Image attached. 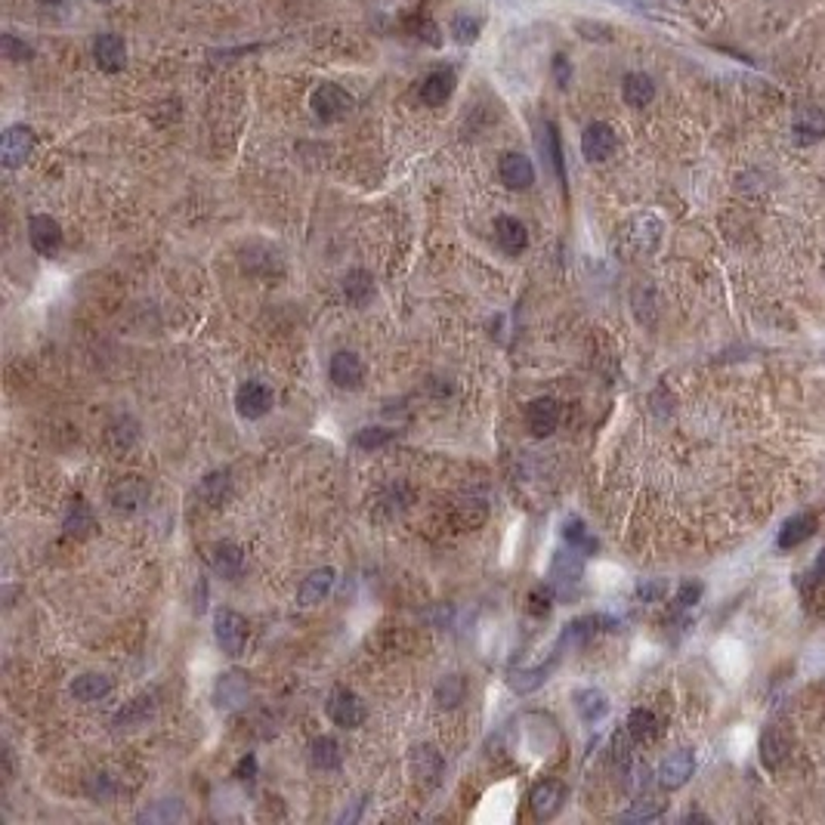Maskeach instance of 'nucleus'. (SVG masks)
<instances>
[{
  "label": "nucleus",
  "mask_w": 825,
  "mask_h": 825,
  "mask_svg": "<svg viewBox=\"0 0 825 825\" xmlns=\"http://www.w3.org/2000/svg\"><path fill=\"white\" fill-rule=\"evenodd\" d=\"M665 813V800L661 798H643V800H637L630 810L621 816V820H628V822H637V820H656V816H661Z\"/></svg>",
  "instance_id": "ea45409f"
},
{
  "label": "nucleus",
  "mask_w": 825,
  "mask_h": 825,
  "mask_svg": "<svg viewBox=\"0 0 825 825\" xmlns=\"http://www.w3.org/2000/svg\"><path fill=\"white\" fill-rule=\"evenodd\" d=\"M795 136L800 146H810L816 139L825 136V115L820 108H804V112H798L795 118Z\"/></svg>",
  "instance_id": "a878e982"
},
{
  "label": "nucleus",
  "mask_w": 825,
  "mask_h": 825,
  "mask_svg": "<svg viewBox=\"0 0 825 825\" xmlns=\"http://www.w3.org/2000/svg\"><path fill=\"white\" fill-rule=\"evenodd\" d=\"M628 736L634 739V742H649V739L659 736V720L652 711H646V708H637V711H630L628 718Z\"/></svg>",
  "instance_id": "7c9ffc66"
},
{
  "label": "nucleus",
  "mask_w": 825,
  "mask_h": 825,
  "mask_svg": "<svg viewBox=\"0 0 825 825\" xmlns=\"http://www.w3.org/2000/svg\"><path fill=\"white\" fill-rule=\"evenodd\" d=\"M236 408H238V415L247 418V420L269 415L272 390L267 384H260V380H247V384H241L238 393H236Z\"/></svg>",
  "instance_id": "1a4fd4ad"
},
{
  "label": "nucleus",
  "mask_w": 825,
  "mask_h": 825,
  "mask_svg": "<svg viewBox=\"0 0 825 825\" xmlns=\"http://www.w3.org/2000/svg\"><path fill=\"white\" fill-rule=\"evenodd\" d=\"M467 699V680L461 674H446L436 683V702L439 708H458Z\"/></svg>",
  "instance_id": "c85d7f7f"
},
{
  "label": "nucleus",
  "mask_w": 825,
  "mask_h": 825,
  "mask_svg": "<svg viewBox=\"0 0 825 825\" xmlns=\"http://www.w3.org/2000/svg\"><path fill=\"white\" fill-rule=\"evenodd\" d=\"M411 767H415V776L420 782L436 785L442 773V754L436 751L433 745H418V749L411 751Z\"/></svg>",
  "instance_id": "5701e85b"
},
{
  "label": "nucleus",
  "mask_w": 825,
  "mask_h": 825,
  "mask_svg": "<svg viewBox=\"0 0 825 825\" xmlns=\"http://www.w3.org/2000/svg\"><path fill=\"white\" fill-rule=\"evenodd\" d=\"M557 424H559V406L554 399H535V402H528V408H526V427H528V433L532 436H538V439H544V436H550L557 430Z\"/></svg>",
  "instance_id": "2eb2a0df"
},
{
  "label": "nucleus",
  "mask_w": 825,
  "mask_h": 825,
  "mask_svg": "<svg viewBox=\"0 0 825 825\" xmlns=\"http://www.w3.org/2000/svg\"><path fill=\"white\" fill-rule=\"evenodd\" d=\"M760 758H764V764L770 770H776L785 758H789V742H785V736L780 729H767L764 733V739H760Z\"/></svg>",
  "instance_id": "473e14b6"
},
{
  "label": "nucleus",
  "mask_w": 825,
  "mask_h": 825,
  "mask_svg": "<svg viewBox=\"0 0 825 825\" xmlns=\"http://www.w3.org/2000/svg\"><path fill=\"white\" fill-rule=\"evenodd\" d=\"M46 4H53V6H59V4H65V0H46Z\"/></svg>",
  "instance_id": "864d4df0"
},
{
  "label": "nucleus",
  "mask_w": 825,
  "mask_h": 825,
  "mask_svg": "<svg viewBox=\"0 0 825 825\" xmlns=\"http://www.w3.org/2000/svg\"><path fill=\"white\" fill-rule=\"evenodd\" d=\"M214 634H216V643H220V649L226 652V656L238 659L241 652H245V646H247V621H245V616H238L236 609H216Z\"/></svg>",
  "instance_id": "f257e3e1"
},
{
  "label": "nucleus",
  "mask_w": 825,
  "mask_h": 825,
  "mask_svg": "<svg viewBox=\"0 0 825 825\" xmlns=\"http://www.w3.org/2000/svg\"><path fill=\"white\" fill-rule=\"evenodd\" d=\"M559 661V649L550 656V661L548 665H538V668H528V671H513L510 674V689L513 692H532V689H538L544 680H548V674H550V668H554Z\"/></svg>",
  "instance_id": "cd10ccee"
},
{
  "label": "nucleus",
  "mask_w": 825,
  "mask_h": 825,
  "mask_svg": "<svg viewBox=\"0 0 825 825\" xmlns=\"http://www.w3.org/2000/svg\"><path fill=\"white\" fill-rule=\"evenodd\" d=\"M93 528V513L84 501H77L72 510H68V519H65V532L68 535H87Z\"/></svg>",
  "instance_id": "58836bf2"
},
{
  "label": "nucleus",
  "mask_w": 825,
  "mask_h": 825,
  "mask_svg": "<svg viewBox=\"0 0 825 825\" xmlns=\"http://www.w3.org/2000/svg\"><path fill=\"white\" fill-rule=\"evenodd\" d=\"M659 232H661V223L656 220V216H649V214L637 216V220L630 223V238H634V245L640 247V251H649V247L656 245Z\"/></svg>",
  "instance_id": "72a5a7b5"
},
{
  "label": "nucleus",
  "mask_w": 825,
  "mask_h": 825,
  "mask_svg": "<svg viewBox=\"0 0 825 825\" xmlns=\"http://www.w3.org/2000/svg\"><path fill=\"white\" fill-rule=\"evenodd\" d=\"M325 714H328L337 727L356 729V727H362L365 723V702L356 696L353 689L337 687V689H331L328 702H325Z\"/></svg>",
  "instance_id": "20e7f679"
},
{
  "label": "nucleus",
  "mask_w": 825,
  "mask_h": 825,
  "mask_svg": "<svg viewBox=\"0 0 825 825\" xmlns=\"http://www.w3.org/2000/svg\"><path fill=\"white\" fill-rule=\"evenodd\" d=\"M528 804H532L535 820H554V816L563 810V804H566V785L557 782V780L538 782L532 789V798H528Z\"/></svg>",
  "instance_id": "9d476101"
},
{
  "label": "nucleus",
  "mask_w": 825,
  "mask_h": 825,
  "mask_svg": "<svg viewBox=\"0 0 825 825\" xmlns=\"http://www.w3.org/2000/svg\"><path fill=\"white\" fill-rule=\"evenodd\" d=\"M309 760H313V767H316V770H337V767H340V760H344L337 739H331V736H316L313 742H309Z\"/></svg>",
  "instance_id": "393cba45"
},
{
  "label": "nucleus",
  "mask_w": 825,
  "mask_h": 825,
  "mask_svg": "<svg viewBox=\"0 0 825 825\" xmlns=\"http://www.w3.org/2000/svg\"><path fill=\"white\" fill-rule=\"evenodd\" d=\"M661 590H665L661 585H640V588H637V594H640L643 600H656V597L661 594Z\"/></svg>",
  "instance_id": "3c124183"
},
{
  "label": "nucleus",
  "mask_w": 825,
  "mask_h": 825,
  "mask_svg": "<svg viewBox=\"0 0 825 825\" xmlns=\"http://www.w3.org/2000/svg\"><path fill=\"white\" fill-rule=\"evenodd\" d=\"M451 90H455V72L451 68H439V72H430L420 81L418 93H420V103L436 108L451 96Z\"/></svg>",
  "instance_id": "6ab92c4d"
},
{
  "label": "nucleus",
  "mask_w": 825,
  "mask_h": 825,
  "mask_svg": "<svg viewBox=\"0 0 825 825\" xmlns=\"http://www.w3.org/2000/svg\"><path fill=\"white\" fill-rule=\"evenodd\" d=\"M152 714V699L149 696H139L134 702H127L115 718V727H139L146 718Z\"/></svg>",
  "instance_id": "c9c22d12"
},
{
  "label": "nucleus",
  "mask_w": 825,
  "mask_h": 825,
  "mask_svg": "<svg viewBox=\"0 0 825 825\" xmlns=\"http://www.w3.org/2000/svg\"><path fill=\"white\" fill-rule=\"evenodd\" d=\"M554 77H557V87L566 90L569 87V77H572V62L563 56V53H557L554 56Z\"/></svg>",
  "instance_id": "de8ad7c7"
},
{
  "label": "nucleus",
  "mask_w": 825,
  "mask_h": 825,
  "mask_svg": "<svg viewBox=\"0 0 825 825\" xmlns=\"http://www.w3.org/2000/svg\"><path fill=\"white\" fill-rule=\"evenodd\" d=\"M201 498H205L207 504H223L226 492H229V473H207L205 482H201Z\"/></svg>",
  "instance_id": "4c0bfd02"
},
{
  "label": "nucleus",
  "mask_w": 825,
  "mask_h": 825,
  "mask_svg": "<svg viewBox=\"0 0 825 825\" xmlns=\"http://www.w3.org/2000/svg\"><path fill=\"white\" fill-rule=\"evenodd\" d=\"M207 559H210V569L216 575H223V579H238L241 569H245V554H241V548L232 541L214 544Z\"/></svg>",
  "instance_id": "a211bd4d"
},
{
  "label": "nucleus",
  "mask_w": 825,
  "mask_h": 825,
  "mask_svg": "<svg viewBox=\"0 0 825 825\" xmlns=\"http://www.w3.org/2000/svg\"><path fill=\"white\" fill-rule=\"evenodd\" d=\"M344 294L353 307H362V303H368V297L375 294V282H371V276L365 269H353V272H347V278H344Z\"/></svg>",
  "instance_id": "c756f323"
},
{
  "label": "nucleus",
  "mask_w": 825,
  "mask_h": 825,
  "mask_svg": "<svg viewBox=\"0 0 825 825\" xmlns=\"http://www.w3.org/2000/svg\"><path fill=\"white\" fill-rule=\"evenodd\" d=\"M548 152H550V161H554V170L557 176L566 183V170H563V149H559V134L554 124H548Z\"/></svg>",
  "instance_id": "c03bdc74"
},
{
  "label": "nucleus",
  "mask_w": 825,
  "mask_h": 825,
  "mask_svg": "<svg viewBox=\"0 0 825 825\" xmlns=\"http://www.w3.org/2000/svg\"><path fill=\"white\" fill-rule=\"evenodd\" d=\"M93 59L106 75H118L127 65V44L118 35H99L93 41Z\"/></svg>",
  "instance_id": "ddd939ff"
},
{
  "label": "nucleus",
  "mask_w": 825,
  "mask_h": 825,
  "mask_svg": "<svg viewBox=\"0 0 825 825\" xmlns=\"http://www.w3.org/2000/svg\"><path fill=\"white\" fill-rule=\"evenodd\" d=\"M28 241L41 257H53L62 245V226L50 214H35L28 220Z\"/></svg>",
  "instance_id": "6e6552de"
},
{
  "label": "nucleus",
  "mask_w": 825,
  "mask_h": 825,
  "mask_svg": "<svg viewBox=\"0 0 825 825\" xmlns=\"http://www.w3.org/2000/svg\"><path fill=\"white\" fill-rule=\"evenodd\" d=\"M331 588H334V569L325 566V569H316V572H309L307 579H303V585L297 590V600L303 606H316L331 594Z\"/></svg>",
  "instance_id": "412c9836"
},
{
  "label": "nucleus",
  "mask_w": 825,
  "mask_h": 825,
  "mask_svg": "<svg viewBox=\"0 0 825 825\" xmlns=\"http://www.w3.org/2000/svg\"><path fill=\"white\" fill-rule=\"evenodd\" d=\"M0 46H4V56H6V59H13V62H25V59L35 56V50H31V46H28L25 41L13 37V35H4V37H0Z\"/></svg>",
  "instance_id": "37998d69"
},
{
  "label": "nucleus",
  "mask_w": 825,
  "mask_h": 825,
  "mask_svg": "<svg viewBox=\"0 0 825 825\" xmlns=\"http://www.w3.org/2000/svg\"><path fill=\"white\" fill-rule=\"evenodd\" d=\"M813 532H816V519L810 517V513H800V517L785 523V528L780 532V548L782 550L798 548V544H804Z\"/></svg>",
  "instance_id": "bb28decb"
},
{
  "label": "nucleus",
  "mask_w": 825,
  "mask_h": 825,
  "mask_svg": "<svg viewBox=\"0 0 825 825\" xmlns=\"http://www.w3.org/2000/svg\"><path fill=\"white\" fill-rule=\"evenodd\" d=\"M328 375L334 380V387H340V390H359L362 380H365V365L356 353H349V349H340V353L331 356V368Z\"/></svg>",
  "instance_id": "9b49d317"
},
{
  "label": "nucleus",
  "mask_w": 825,
  "mask_h": 825,
  "mask_svg": "<svg viewBox=\"0 0 825 825\" xmlns=\"http://www.w3.org/2000/svg\"><path fill=\"white\" fill-rule=\"evenodd\" d=\"M557 590L554 588H535L532 594H528V612H532L535 619H544L550 612V600H554Z\"/></svg>",
  "instance_id": "79ce46f5"
},
{
  "label": "nucleus",
  "mask_w": 825,
  "mask_h": 825,
  "mask_svg": "<svg viewBox=\"0 0 825 825\" xmlns=\"http://www.w3.org/2000/svg\"><path fill=\"white\" fill-rule=\"evenodd\" d=\"M621 96H625V103L630 108L649 106L652 99H656V81L643 72H630V75H625V81H621Z\"/></svg>",
  "instance_id": "aec40b11"
},
{
  "label": "nucleus",
  "mask_w": 825,
  "mask_h": 825,
  "mask_svg": "<svg viewBox=\"0 0 825 825\" xmlns=\"http://www.w3.org/2000/svg\"><path fill=\"white\" fill-rule=\"evenodd\" d=\"M254 776H257V758L254 754H245L236 767V780H254Z\"/></svg>",
  "instance_id": "8fccbe9b"
},
{
  "label": "nucleus",
  "mask_w": 825,
  "mask_h": 825,
  "mask_svg": "<svg viewBox=\"0 0 825 825\" xmlns=\"http://www.w3.org/2000/svg\"><path fill=\"white\" fill-rule=\"evenodd\" d=\"M108 692H112V680H108L106 674H81L75 677L72 683V696L77 702H99V699H106Z\"/></svg>",
  "instance_id": "b1692460"
},
{
  "label": "nucleus",
  "mask_w": 825,
  "mask_h": 825,
  "mask_svg": "<svg viewBox=\"0 0 825 825\" xmlns=\"http://www.w3.org/2000/svg\"><path fill=\"white\" fill-rule=\"evenodd\" d=\"M498 174H501V183L508 186V189H513V192L528 189V186L535 183V167H532V161H528L523 152H508V155H501V165H498Z\"/></svg>",
  "instance_id": "4468645a"
},
{
  "label": "nucleus",
  "mask_w": 825,
  "mask_h": 825,
  "mask_svg": "<svg viewBox=\"0 0 825 825\" xmlns=\"http://www.w3.org/2000/svg\"><path fill=\"white\" fill-rule=\"evenodd\" d=\"M699 597H702V585H699V581H687V585L677 590V606H683V609H687V606H696Z\"/></svg>",
  "instance_id": "09e8293b"
},
{
  "label": "nucleus",
  "mask_w": 825,
  "mask_h": 825,
  "mask_svg": "<svg viewBox=\"0 0 825 825\" xmlns=\"http://www.w3.org/2000/svg\"><path fill=\"white\" fill-rule=\"evenodd\" d=\"M35 146H37L35 130L25 127V124H13V127L4 130V139H0V161H4L6 170L22 167L31 158Z\"/></svg>",
  "instance_id": "7ed1b4c3"
},
{
  "label": "nucleus",
  "mask_w": 825,
  "mask_h": 825,
  "mask_svg": "<svg viewBox=\"0 0 825 825\" xmlns=\"http://www.w3.org/2000/svg\"><path fill=\"white\" fill-rule=\"evenodd\" d=\"M619 149V136L616 130L609 127V124L603 121H594L585 127V134H581V155H585L588 161H609L612 155Z\"/></svg>",
  "instance_id": "423d86ee"
},
{
  "label": "nucleus",
  "mask_w": 825,
  "mask_h": 825,
  "mask_svg": "<svg viewBox=\"0 0 825 825\" xmlns=\"http://www.w3.org/2000/svg\"><path fill=\"white\" fill-rule=\"evenodd\" d=\"M585 554H566V550H559L554 554V563H550V588L557 590L559 597H569V588H575L581 581V575H585Z\"/></svg>",
  "instance_id": "0eeeda50"
},
{
  "label": "nucleus",
  "mask_w": 825,
  "mask_h": 825,
  "mask_svg": "<svg viewBox=\"0 0 825 825\" xmlns=\"http://www.w3.org/2000/svg\"><path fill=\"white\" fill-rule=\"evenodd\" d=\"M247 692H251V687H247L245 674L226 671V674H220V680L214 683V702H216V708H223V711H236V708L247 702Z\"/></svg>",
  "instance_id": "f8f14e48"
},
{
  "label": "nucleus",
  "mask_w": 825,
  "mask_h": 825,
  "mask_svg": "<svg viewBox=\"0 0 825 825\" xmlns=\"http://www.w3.org/2000/svg\"><path fill=\"white\" fill-rule=\"evenodd\" d=\"M106 442H108V448L112 451H127L136 442V424L130 418L115 420V424L106 430Z\"/></svg>",
  "instance_id": "f704fd0d"
},
{
  "label": "nucleus",
  "mask_w": 825,
  "mask_h": 825,
  "mask_svg": "<svg viewBox=\"0 0 825 825\" xmlns=\"http://www.w3.org/2000/svg\"><path fill=\"white\" fill-rule=\"evenodd\" d=\"M87 791H90V798H96V800H106V798H112V791H115V785H112V776H108V773H96V776H90V782H87Z\"/></svg>",
  "instance_id": "a18cd8bd"
},
{
  "label": "nucleus",
  "mask_w": 825,
  "mask_h": 825,
  "mask_svg": "<svg viewBox=\"0 0 825 825\" xmlns=\"http://www.w3.org/2000/svg\"><path fill=\"white\" fill-rule=\"evenodd\" d=\"M309 106H313V115H316L318 121L331 124V121H340L349 112V108H353V96H349L344 87H337V84L325 81V84H318V87L313 90V99H309Z\"/></svg>",
  "instance_id": "f03ea898"
},
{
  "label": "nucleus",
  "mask_w": 825,
  "mask_h": 825,
  "mask_svg": "<svg viewBox=\"0 0 825 825\" xmlns=\"http://www.w3.org/2000/svg\"><path fill=\"white\" fill-rule=\"evenodd\" d=\"M692 773H696V758H692V751H674L671 758L661 760L659 782L665 785V789H680V785L689 782Z\"/></svg>",
  "instance_id": "dca6fc26"
},
{
  "label": "nucleus",
  "mask_w": 825,
  "mask_h": 825,
  "mask_svg": "<svg viewBox=\"0 0 825 825\" xmlns=\"http://www.w3.org/2000/svg\"><path fill=\"white\" fill-rule=\"evenodd\" d=\"M174 816H183L180 804H174V800H161V807H155V810H146L143 816H139V820L155 822V820H174Z\"/></svg>",
  "instance_id": "49530a36"
},
{
  "label": "nucleus",
  "mask_w": 825,
  "mask_h": 825,
  "mask_svg": "<svg viewBox=\"0 0 825 825\" xmlns=\"http://www.w3.org/2000/svg\"><path fill=\"white\" fill-rule=\"evenodd\" d=\"M396 430H387V427H365V430L356 433V446L359 448H384L387 442H393Z\"/></svg>",
  "instance_id": "a19ab883"
},
{
  "label": "nucleus",
  "mask_w": 825,
  "mask_h": 825,
  "mask_svg": "<svg viewBox=\"0 0 825 825\" xmlns=\"http://www.w3.org/2000/svg\"><path fill=\"white\" fill-rule=\"evenodd\" d=\"M96 4H115V0H96Z\"/></svg>",
  "instance_id": "5fc2aeb1"
},
{
  "label": "nucleus",
  "mask_w": 825,
  "mask_h": 825,
  "mask_svg": "<svg viewBox=\"0 0 825 825\" xmlns=\"http://www.w3.org/2000/svg\"><path fill=\"white\" fill-rule=\"evenodd\" d=\"M495 241L508 257H519L528 245V232L517 216H498L495 220Z\"/></svg>",
  "instance_id": "f3484780"
},
{
  "label": "nucleus",
  "mask_w": 825,
  "mask_h": 825,
  "mask_svg": "<svg viewBox=\"0 0 825 825\" xmlns=\"http://www.w3.org/2000/svg\"><path fill=\"white\" fill-rule=\"evenodd\" d=\"M146 501H149V482L143 477H136V473L115 479L112 488H108V504H112L118 513H134L143 508Z\"/></svg>",
  "instance_id": "39448f33"
},
{
  "label": "nucleus",
  "mask_w": 825,
  "mask_h": 825,
  "mask_svg": "<svg viewBox=\"0 0 825 825\" xmlns=\"http://www.w3.org/2000/svg\"><path fill=\"white\" fill-rule=\"evenodd\" d=\"M448 31H451V37H455V41L461 44V46H470L479 37L482 19H479V15H473V13H455V15H451Z\"/></svg>",
  "instance_id": "2f4dec72"
},
{
  "label": "nucleus",
  "mask_w": 825,
  "mask_h": 825,
  "mask_svg": "<svg viewBox=\"0 0 825 825\" xmlns=\"http://www.w3.org/2000/svg\"><path fill=\"white\" fill-rule=\"evenodd\" d=\"M563 538L569 541V548H575V550H581V554H590V550H597V541L590 538L588 535V526L581 523V519H566V526H563Z\"/></svg>",
  "instance_id": "e433bc0d"
},
{
  "label": "nucleus",
  "mask_w": 825,
  "mask_h": 825,
  "mask_svg": "<svg viewBox=\"0 0 825 825\" xmlns=\"http://www.w3.org/2000/svg\"><path fill=\"white\" fill-rule=\"evenodd\" d=\"M816 575H820V579H825V550L820 554V559H816Z\"/></svg>",
  "instance_id": "603ef678"
},
{
  "label": "nucleus",
  "mask_w": 825,
  "mask_h": 825,
  "mask_svg": "<svg viewBox=\"0 0 825 825\" xmlns=\"http://www.w3.org/2000/svg\"><path fill=\"white\" fill-rule=\"evenodd\" d=\"M572 702H575V711H579V718L588 720V723L606 718V711H609V699H606V692L594 689V687L575 689Z\"/></svg>",
  "instance_id": "4be33fe9"
}]
</instances>
